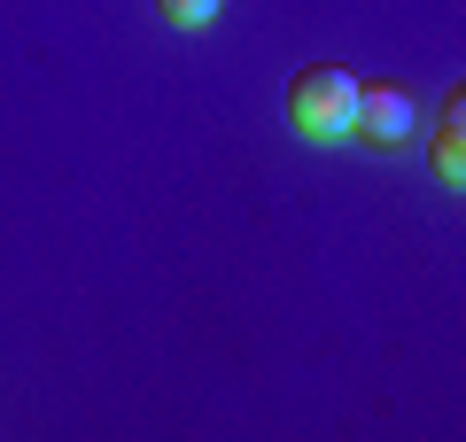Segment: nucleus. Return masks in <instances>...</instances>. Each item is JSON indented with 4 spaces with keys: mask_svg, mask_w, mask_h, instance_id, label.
<instances>
[{
    "mask_svg": "<svg viewBox=\"0 0 466 442\" xmlns=\"http://www.w3.org/2000/svg\"><path fill=\"white\" fill-rule=\"evenodd\" d=\"M350 109H358V78H350V70L311 63V70H296V78H288V125H296L311 147L350 140Z\"/></svg>",
    "mask_w": 466,
    "mask_h": 442,
    "instance_id": "nucleus-1",
    "label": "nucleus"
},
{
    "mask_svg": "<svg viewBox=\"0 0 466 442\" xmlns=\"http://www.w3.org/2000/svg\"><path fill=\"white\" fill-rule=\"evenodd\" d=\"M412 125H420V109H412V94H404V85H366V78H358L350 132H358L366 147H404V140H412Z\"/></svg>",
    "mask_w": 466,
    "mask_h": 442,
    "instance_id": "nucleus-2",
    "label": "nucleus"
},
{
    "mask_svg": "<svg viewBox=\"0 0 466 442\" xmlns=\"http://www.w3.org/2000/svg\"><path fill=\"white\" fill-rule=\"evenodd\" d=\"M435 179L443 186H466V94L451 85V101H443V116H435Z\"/></svg>",
    "mask_w": 466,
    "mask_h": 442,
    "instance_id": "nucleus-3",
    "label": "nucleus"
},
{
    "mask_svg": "<svg viewBox=\"0 0 466 442\" xmlns=\"http://www.w3.org/2000/svg\"><path fill=\"white\" fill-rule=\"evenodd\" d=\"M218 8H226V0H156V16H164L171 32H202V24H218Z\"/></svg>",
    "mask_w": 466,
    "mask_h": 442,
    "instance_id": "nucleus-4",
    "label": "nucleus"
}]
</instances>
